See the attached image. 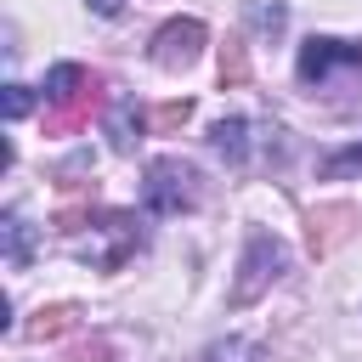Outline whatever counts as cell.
Masks as SVG:
<instances>
[{
	"label": "cell",
	"mask_w": 362,
	"mask_h": 362,
	"mask_svg": "<svg viewBox=\"0 0 362 362\" xmlns=\"http://www.w3.org/2000/svg\"><path fill=\"white\" fill-rule=\"evenodd\" d=\"M283 272H288V243H283L277 232L255 226V232H249V243H243V266H238V283H232L226 305H255V300H260Z\"/></svg>",
	"instance_id": "cell-1"
},
{
	"label": "cell",
	"mask_w": 362,
	"mask_h": 362,
	"mask_svg": "<svg viewBox=\"0 0 362 362\" xmlns=\"http://www.w3.org/2000/svg\"><path fill=\"white\" fill-rule=\"evenodd\" d=\"M85 226H90V232H85V238H74L68 249H74L79 260H90V266H107V272H113L130 249H141V226H136V215H130V209H102V215H96V221H85Z\"/></svg>",
	"instance_id": "cell-2"
},
{
	"label": "cell",
	"mask_w": 362,
	"mask_h": 362,
	"mask_svg": "<svg viewBox=\"0 0 362 362\" xmlns=\"http://www.w3.org/2000/svg\"><path fill=\"white\" fill-rule=\"evenodd\" d=\"M198 204V170L187 158H153L141 175V209L147 215H181Z\"/></svg>",
	"instance_id": "cell-3"
},
{
	"label": "cell",
	"mask_w": 362,
	"mask_h": 362,
	"mask_svg": "<svg viewBox=\"0 0 362 362\" xmlns=\"http://www.w3.org/2000/svg\"><path fill=\"white\" fill-rule=\"evenodd\" d=\"M362 68V45L356 40H334V34H311L294 57L300 85H328L334 74H356Z\"/></svg>",
	"instance_id": "cell-4"
},
{
	"label": "cell",
	"mask_w": 362,
	"mask_h": 362,
	"mask_svg": "<svg viewBox=\"0 0 362 362\" xmlns=\"http://www.w3.org/2000/svg\"><path fill=\"white\" fill-rule=\"evenodd\" d=\"M204 45H209V28H204L198 17H170V23H164V28L153 34V45H147V57H153V68H164V74H175V68H192Z\"/></svg>",
	"instance_id": "cell-5"
},
{
	"label": "cell",
	"mask_w": 362,
	"mask_h": 362,
	"mask_svg": "<svg viewBox=\"0 0 362 362\" xmlns=\"http://www.w3.org/2000/svg\"><path fill=\"white\" fill-rule=\"evenodd\" d=\"M45 107H51V124H79L90 107V74L79 62H57L45 74Z\"/></svg>",
	"instance_id": "cell-6"
},
{
	"label": "cell",
	"mask_w": 362,
	"mask_h": 362,
	"mask_svg": "<svg viewBox=\"0 0 362 362\" xmlns=\"http://www.w3.org/2000/svg\"><path fill=\"white\" fill-rule=\"evenodd\" d=\"M102 130H107V147H113V153H136V141L147 136V113H141V102H136V96H113Z\"/></svg>",
	"instance_id": "cell-7"
},
{
	"label": "cell",
	"mask_w": 362,
	"mask_h": 362,
	"mask_svg": "<svg viewBox=\"0 0 362 362\" xmlns=\"http://www.w3.org/2000/svg\"><path fill=\"white\" fill-rule=\"evenodd\" d=\"M249 130H255V124L238 119V113H232V119H215V124H209V147H215L232 170H243V164H249Z\"/></svg>",
	"instance_id": "cell-8"
},
{
	"label": "cell",
	"mask_w": 362,
	"mask_h": 362,
	"mask_svg": "<svg viewBox=\"0 0 362 362\" xmlns=\"http://www.w3.org/2000/svg\"><path fill=\"white\" fill-rule=\"evenodd\" d=\"M0 238H6V266L23 272V266L34 260V226L23 221V209H6V215H0Z\"/></svg>",
	"instance_id": "cell-9"
},
{
	"label": "cell",
	"mask_w": 362,
	"mask_h": 362,
	"mask_svg": "<svg viewBox=\"0 0 362 362\" xmlns=\"http://www.w3.org/2000/svg\"><path fill=\"white\" fill-rule=\"evenodd\" d=\"M68 328H79V305H40L34 322H23V339H62Z\"/></svg>",
	"instance_id": "cell-10"
},
{
	"label": "cell",
	"mask_w": 362,
	"mask_h": 362,
	"mask_svg": "<svg viewBox=\"0 0 362 362\" xmlns=\"http://www.w3.org/2000/svg\"><path fill=\"white\" fill-rule=\"evenodd\" d=\"M198 362H266V345L260 339H243V334H226V339L204 345Z\"/></svg>",
	"instance_id": "cell-11"
},
{
	"label": "cell",
	"mask_w": 362,
	"mask_h": 362,
	"mask_svg": "<svg viewBox=\"0 0 362 362\" xmlns=\"http://www.w3.org/2000/svg\"><path fill=\"white\" fill-rule=\"evenodd\" d=\"M339 221H356V209L334 204V209H317V215H311V255H328V249H334V238L345 232Z\"/></svg>",
	"instance_id": "cell-12"
},
{
	"label": "cell",
	"mask_w": 362,
	"mask_h": 362,
	"mask_svg": "<svg viewBox=\"0 0 362 362\" xmlns=\"http://www.w3.org/2000/svg\"><path fill=\"white\" fill-rule=\"evenodd\" d=\"M243 79H249V51H243V40H226L221 45V85L238 90Z\"/></svg>",
	"instance_id": "cell-13"
},
{
	"label": "cell",
	"mask_w": 362,
	"mask_h": 362,
	"mask_svg": "<svg viewBox=\"0 0 362 362\" xmlns=\"http://www.w3.org/2000/svg\"><path fill=\"white\" fill-rule=\"evenodd\" d=\"M192 119V102L181 96V102H164V107H153V130H175V124H187Z\"/></svg>",
	"instance_id": "cell-14"
},
{
	"label": "cell",
	"mask_w": 362,
	"mask_h": 362,
	"mask_svg": "<svg viewBox=\"0 0 362 362\" xmlns=\"http://www.w3.org/2000/svg\"><path fill=\"white\" fill-rule=\"evenodd\" d=\"M28 107H34V96H28V85H17V79H11V85H6V119L17 124V119H23Z\"/></svg>",
	"instance_id": "cell-15"
},
{
	"label": "cell",
	"mask_w": 362,
	"mask_h": 362,
	"mask_svg": "<svg viewBox=\"0 0 362 362\" xmlns=\"http://www.w3.org/2000/svg\"><path fill=\"white\" fill-rule=\"evenodd\" d=\"M356 164H362V147H351V153H339V158H328L322 170H328V175H339V170H356Z\"/></svg>",
	"instance_id": "cell-16"
},
{
	"label": "cell",
	"mask_w": 362,
	"mask_h": 362,
	"mask_svg": "<svg viewBox=\"0 0 362 362\" xmlns=\"http://www.w3.org/2000/svg\"><path fill=\"white\" fill-rule=\"evenodd\" d=\"M255 23H260V28H272V34H277V28H283V6H260V11H255Z\"/></svg>",
	"instance_id": "cell-17"
},
{
	"label": "cell",
	"mask_w": 362,
	"mask_h": 362,
	"mask_svg": "<svg viewBox=\"0 0 362 362\" xmlns=\"http://www.w3.org/2000/svg\"><path fill=\"white\" fill-rule=\"evenodd\" d=\"M85 6H90L96 17H119V11H124V0H85Z\"/></svg>",
	"instance_id": "cell-18"
}]
</instances>
